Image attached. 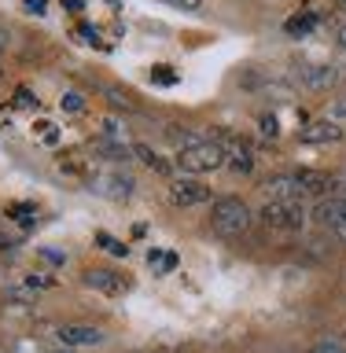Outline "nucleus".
Segmentation results:
<instances>
[{
	"label": "nucleus",
	"instance_id": "obj_1",
	"mask_svg": "<svg viewBox=\"0 0 346 353\" xmlns=\"http://www.w3.org/2000/svg\"><path fill=\"white\" fill-rule=\"evenodd\" d=\"M210 228H214L218 236H225V239L243 236V232L251 228V206L243 203L240 195H225V199H218L214 210H210Z\"/></svg>",
	"mask_w": 346,
	"mask_h": 353
},
{
	"label": "nucleus",
	"instance_id": "obj_2",
	"mask_svg": "<svg viewBox=\"0 0 346 353\" xmlns=\"http://www.w3.org/2000/svg\"><path fill=\"white\" fill-rule=\"evenodd\" d=\"M177 165L188 173H214L218 165H225V148L218 140H192L177 151Z\"/></svg>",
	"mask_w": 346,
	"mask_h": 353
},
{
	"label": "nucleus",
	"instance_id": "obj_3",
	"mask_svg": "<svg viewBox=\"0 0 346 353\" xmlns=\"http://www.w3.org/2000/svg\"><path fill=\"white\" fill-rule=\"evenodd\" d=\"M302 203H276V199H269V203L262 206V225L273 228V232H298L302 228Z\"/></svg>",
	"mask_w": 346,
	"mask_h": 353
},
{
	"label": "nucleus",
	"instance_id": "obj_4",
	"mask_svg": "<svg viewBox=\"0 0 346 353\" xmlns=\"http://www.w3.org/2000/svg\"><path fill=\"white\" fill-rule=\"evenodd\" d=\"M170 199H173V206H181V210H192V206H203L214 199V192L203 184V181H192V176H181V181H173L170 184Z\"/></svg>",
	"mask_w": 346,
	"mask_h": 353
},
{
	"label": "nucleus",
	"instance_id": "obj_5",
	"mask_svg": "<svg viewBox=\"0 0 346 353\" xmlns=\"http://www.w3.org/2000/svg\"><path fill=\"white\" fill-rule=\"evenodd\" d=\"M55 339H59V346L81 350V346H99V342H104V331L96 324H59Z\"/></svg>",
	"mask_w": 346,
	"mask_h": 353
},
{
	"label": "nucleus",
	"instance_id": "obj_6",
	"mask_svg": "<svg viewBox=\"0 0 346 353\" xmlns=\"http://www.w3.org/2000/svg\"><path fill=\"white\" fill-rule=\"evenodd\" d=\"M93 188L99 195H107V199H129L133 195V188H137V181L126 173V170H107V173H99L96 181H93Z\"/></svg>",
	"mask_w": 346,
	"mask_h": 353
},
{
	"label": "nucleus",
	"instance_id": "obj_7",
	"mask_svg": "<svg viewBox=\"0 0 346 353\" xmlns=\"http://www.w3.org/2000/svg\"><path fill=\"white\" fill-rule=\"evenodd\" d=\"M298 140L309 143V148H325V143H339L343 140V129L336 125V121H328V118H309L302 132H298Z\"/></svg>",
	"mask_w": 346,
	"mask_h": 353
},
{
	"label": "nucleus",
	"instance_id": "obj_8",
	"mask_svg": "<svg viewBox=\"0 0 346 353\" xmlns=\"http://www.w3.org/2000/svg\"><path fill=\"white\" fill-rule=\"evenodd\" d=\"M295 77L302 81L306 92H320V88H331V85L339 81V70H331V66H309V63H302V66H295Z\"/></svg>",
	"mask_w": 346,
	"mask_h": 353
},
{
	"label": "nucleus",
	"instance_id": "obj_9",
	"mask_svg": "<svg viewBox=\"0 0 346 353\" xmlns=\"http://www.w3.org/2000/svg\"><path fill=\"white\" fill-rule=\"evenodd\" d=\"M81 283L93 287V291H99V294H122L129 287L126 276H118V272H110V269H88L81 276Z\"/></svg>",
	"mask_w": 346,
	"mask_h": 353
},
{
	"label": "nucleus",
	"instance_id": "obj_10",
	"mask_svg": "<svg viewBox=\"0 0 346 353\" xmlns=\"http://www.w3.org/2000/svg\"><path fill=\"white\" fill-rule=\"evenodd\" d=\"M295 181L302 188V195H328L336 188V176L320 170H295Z\"/></svg>",
	"mask_w": 346,
	"mask_h": 353
},
{
	"label": "nucleus",
	"instance_id": "obj_11",
	"mask_svg": "<svg viewBox=\"0 0 346 353\" xmlns=\"http://www.w3.org/2000/svg\"><path fill=\"white\" fill-rule=\"evenodd\" d=\"M265 195L276 199V203H298V199H302V188H298L295 173H280L265 184Z\"/></svg>",
	"mask_w": 346,
	"mask_h": 353
},
{
	"label": "nucleus",
	"instance_id": "obj_12",
	"mask_svg": "<svg viewBox=\"0 0 346 353\" xmlns=\"http://www.w3.org/2000/svg\"><path fill=\"white\" fill-rule=\"evenodd\" d=\"M314 221L328 228H339L346 221V199H320V206L314 210Z\"/></svg>",
	"mask_w": 346,
	"mask_h": 353
},
{
	"label": "nucleus",
	"instance_id": "obj_13",
	"mask_svg": "<svg viewBox=\"0 0 346 353\" xmlns=\"http://www.w3.org/2000/svg\"><path fill=\"white\" fill-rule=\"evenodd\" d=\"M225 162H229V170L240 173V176L254 173V154H251L247 143H232V148H225Z\"/></svg>",
	"mask_w": 346,
	"mask_h": 353
},
{
	"label": "nucleus",
	"instance_id": "obj_14",
	"mask_svg": "<svg viewBox=\"0 0 346 353\" xmlns=\"http://www.w3.org/2000/svg\"><path fill=\"white\" fill-rule=\"evenodd\" d=\"M317 26H320V15H317V11H298V15H291V19L284 22V30L291 33V37H309Z\"/></svg>",
	"mask_w": 346,
	"mask_h": 353
},
{
	"label": "nucleus",
	"instance_id": "obj_15",
	"mask_svg": "<svg viewBox=\"0 0 346 353\" xmlns=\"http://www.w3.org/2000/svg\"><path fill=\"white\" fill-rule=\"evenodd\" d=\"M93 151H96V154H104V159H110V162H126L129 154H133V143H118V140H96V143H93Z\"/></svg>",
	"mask_w": 346,
	"mask_h": 353
},
{
	"label": "nucleus",
	"instance_id": "obj_16",
	"mask_svg": "<svg viewBox=\"0 0 346 353\" xmlns=\"http://www.w3.org/2000/svg\"><path fill=\"white\" fill-rule=\"evenodd\" d=\"M133 154H137V159H140L144 165H151L155 173H162V176H170V173H173V170H170V162L159 159V154H155V151L148 148V143H133Z\"/></svg>",
	"mask_w": 346,
	"mask_h": 353
},
{
	"label": "nucleus",
	"instance_id": "obj_17",
	"mask_svg": "<svg viewBox=\"0 0 346 353\" xmlns=\"http://www.w3.org/2000/svg\"><path fill=\"white\" fill-rule=\"evenodd\" d=\"M104 132H107V140L129 143V125H126L122 118H104Z\"/></svg>",
	"mask_w": 346,
	"mask_h": 353
},
{
	"label": "nucleus",
	"instance_id": "obj_18",
	"mask_svg": "<svg viewBox=\"0 0 346 353\" xmlns=\"http://www.w3.org/2000/svg\"><path fill=\"white\" fill-rule=\"evenodd\" d=\"M151 81L155 85H177V70H173V66H151Z\"/></svg>",
	"mask_w": 346,
	"mask_h": 353
},
{
	"label": "nucleus",
	"instance_id": "obj_19",
	"mask_svg": "<svg viewBox=\"0 0 346 353\" xmlns=\"http://www.w3.org/2000/svg\"><path fill=\"white\" fill-rule=\"evenodd\" d=\"M325 118H328V121H336V125L343 129V125H346V99H336V103L325 110Z\"/></svg>",
	"mask_w": 346,
	"mask_h": 353
},
{
	"label": "nucleus",
	"instance_id": "obj_20",
	"mask_svg": "<svg viewBox=\"0 0 346 353\" xmlns=\"http://www.w3.org/2000/svg\"><path fill=\"white\" fill-rule=\"evenodd\" d=\"M59 103H63L66 114H77V110H85V96H81V92H66Z\"/></svg>",
	"mask_w": 346,
	"mask_h": 353
},
{
	"label": "nucleus",
	"instance_id": "obj_21",
	"mask_svg": "<svg viewBox=\"0 0 346 353\" xmlns=\"http://www.w3.org/2000/svg\"><path fill=\"white\" fill-rule=\"evenodd\" d=\"M37 258H41V261H48L52 269H59V265L66 261V254H63V250H55V247H41V250H37Z\"/></svg>",
	"mask_w": 346,
	"mask_h": 353
},
{
	"label": "nucleus",
	"instance_id": "obj_22",
	"mask_svg": "<svg viewBox=\"0 0 346 353\" xmlns=\"http://www.w3.org/2000/svg\"><path fill=\"white\" fill-rule=\"evenodd\" d=\"M96 243H99V247H104V250H110V254H118V258H126V247H122L118 239H110L107 232H96Z\"/></svg>",
	"mask_w": 346,
	"mask_h": 353
},
{
	"label": "nucleus",
	"instance_id": "obj_23",
	"mask_svg": "<svg viewBox=\"0 0 346 353\" xmlns=\"http://www.w3.org/2000/svg\"><path fill=\"white\" fill-rule=\"evenodd\" d=\"M104 96H107V99H110V103H115V107H126V110H133V107H137V103H133V99H129L126 92H122V88H107Z\"/></svg>",
	"mask_w": 346,
	"mask_h": 353
},
{
	"label": "nucleus",
	"instance_id": "obj_24",
	"mask_svg": "<svg viewBox=\"0 0 346 353\" xmlns=\"http://www.w3.org/2000/svg\"><path fill=\"white\" fill-rule=\"evenodd\" d=\"M309 353H346V346H343V342H336V339H325V342H317Z\"/></svg>",
	"mask_w": 346,
	"mask_h": 353
},
{
	"label": "nucleus",
	"instance_id": "obj_25",
	"mask_svg": "<svg viewBox=\"0 0 346 353\" xmlns=\"http://www.w3.org/2000/svg\"><path fill=\"white\" fill-rule=\"evenodd\" d=\"M258 129H262L269 140L276 137V132H280V125H276V118H273V114H262V118H258Z\"/></svg>",
	"mask_w": 346,
	"mask_h": 353
},
{
	"label": "nucleus",
	"instance_id": "obj_26",
	"mask_svg": "<svg viewBox=\"0 0 346 353\" xmlns=\"http://www.w3.org/2000/svg\"><path fill=\"white\" fill-rule=\"evenodd\" d=\"M170 8H177V11H199L203 8V0H166Z\"/></svg>",
	"mask_w": 346,
	"mask_h": 353
},
{
	"label": "nucleus",
	"instance_id": "obj_27",
	"mask_svg": "<svg viewBox=\"0 0 346 353\" xmlns=\"http://www.w3.org/2000/svg\"><path fill=\"white\" fill-rule=\"evenodd\" d=\"M22 283H26L30 291H41V287H52V276H26Z\"/></svg>",
	"mask_w": 346,
	"mask_h": 353
},
{
	"label": "nucleus",
	"instance_id": "obj_28",
	"mask_svg": "<svg viewBox=\"0 0 346 353\" xmlns=\"http://www.w3.org/2000/svg\"><path fill=\"white\" fill-rule=\"evenodd\" d=\"M15 103H19V107H37V99H33V92H30L26 85H22L19 92H15Z\"/></svg>",
	"mask_w": 346,
	"mask_h": 353
},
{
	"label": "nucleus",
	"instance_id": "obj_29",
	"mask_svg": "<svg viewBox=\"0 0 346 353\" xmlns=\"http://www.w3.org/2000/svg\"><path fill=\"white\" fill-rule=\"evenodd\" d=\"M44 8H48V0H22V11H30V15H44Z\"/></svg>",
	"mask_w": 346,
	"mask_h": 353
},
{
	"label": "nucleus",
	"instance_id": "obj_30",
	"mask_svg": "<svg viewBox=\"0 0 346 353\" xmlns=\"http://www.w3.org/2000/svg\"><path fill=\"white\" fill-rule=\"evenodd\" d=\"M177 265H181V258H177V254H162L159 269H162V272H170V269H177Z\"/></svg>",
	"mask_w": 346,
	"mask_h": 353
},
{
	"label": "nucleus",
	"instance_id": "obj_31",
	"mask_svg": "<svg viewBox=\"0 0 346 353\" xmlns=\"http://www.w3.org/2000/svg\"><path fill=\"white\" fill-rule=\"evenodd\" d=\"M4 48H11V30L0 26V52H4Z\"/></svg>",
	"mask_w": 346,
	"mask_h": 353
},
{
	"label": "nucleus",
	"instance_id": "obj_32",
	"mask_svg": "<svg viewBox=\"0 0 346 353\" xmlns=\"http://www.w3.org/2000/svg\"><path fill=\"white\" fill-rule=\"evenodd\" d=\"M63 4L70 8V11H81V8H85V0H63Z\"/></svg>",
	"mask_w": 346,
	"mask_h": 353
},
{
	"label": "nucleus",
	"instance_id": "obj_33",
	"mask_svg": "<svg viewBox=\"0 0 346 353\" xmlns=\"http://www.w3.org/2000/svg\"><path fill=\"white\" fill-rule=\"evenodd\" d=\"M336 236H339V239H343V243H346V221H343V225H339V228H336Z\"/></svg>",
	"mask_w": 346,
	"mask_h": 353
},
{
	"label": "nucleus",
	"instance_id": "obj_34",
	"mask_svg": "<svg viewBox=\"0 0 346 353\" xmlns=\"http://www.w3.org/2000/svg\"><path fill=\"white\" fill-rule=\"evenodd\" d=\"M52 353H77V350H70V346H59V350H52Z\"/></svg>",
	"mask_w": 346,
	"mask_h": 353
},
{
	"label": "nucleus",
	"instance_id": "obj_35",
	"mask_svg": "<svg viewBox=\"0 0 346 353\" xmlns=\"http://www.w3.org/2000/svg\"><path fill=\"white\" fill-rule=\"evenodd\" d=\"M339 44H343V48H346V26L339 30Z\"/></svg>",
	"mask_w": 346,
	"mask_h": 353
},
{
	"label": "nucleus",
	"instance_id": "obj_36",
	"mask_svg": "<svg viewBox=\"0 0 346 353\" xmlns=\"http://www.w3.org/2000/svg\"><path fill=\"white\" fill-rule=\"evenodd\" d=\"M339 11H346V0H339Z\"/></svg>",
	"mask_w": 346,
	"mask_h": 353
},
{
	"label": "nucleus",
	"instance_id": "obj_37",
	"mask_svg": "<svg viewBox=\"0 0 346 353\" xmlns=\"http://www.w3.org/2000/svg\"><path fill=\"white\" fill-rule=\"evenodd\" d=\"M343 188H346V176H343Z\"/></svg>",
	"mask_w": 346,
	"mask_h": 353
},
{
	"label": "nucleus",
	"instance_id": "obj_38",
	"mask_svg": "<svg viewBox=\"0 0 346 353\" xmlns=\"http://www.w3.org/2000/svg\"><path fill=\"white\" fill-rule=\"evenodd\" d=\"M0 77H4V70H0Z\"/></svg>",
	"mask_w": 346,
	"mask_h": 353
},
{
	"label": "nucleus",
	"instance_id": "obj_39",
	"mask_svg": "<svg viewBox=\"0 0 346 353\" xmlns=\"http://www.w3.org/2000/svg\"><path fill=\"white\" fill-rule=\"evenodd\" d=\"M343 199H346V195H343Z\"/></svg>",
	"mask_w": 346,
	"mask_h": 353
}]
</instances>
